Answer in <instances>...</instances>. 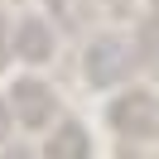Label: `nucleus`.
I'll list each match as a JSON object with an SVG mask.
<instances>
[{
	"label": "nucleus",
	"instance_id": "obj_2",
	"mask_svg": "<svg viewBox=\"0 0 159 159\" xmlns=\"http://www.w3.org/2000/svg\"><path fill=\"white\" fill-rule=\"evenodd\" d=\"M120 63H125V48L120 43H101V48H92V58H87V72L97 82H116V72H120Z\"/></svg>",
	"mask_w": 159,
	"mask_h": 159
},
{
	"label": "nucleus",
	"instance_id": "obj_5",
	"mask_svg": "<svg viewBox=\"0 0 159 159\" xmlns=\"http://www.w3.org/2000/svg\"><path fill=\"white\" fill-rule=\"evenodd\" d=\"M0 135H5V106H0Z\"/></svg>",
	"mask_w": 159,
	"mask_h": 159
},
{
	"label": "nucleus",
	"instance_id": "obj_3",
	"mask_svg": "<svg viewBox=\"0 0 159 159\" xmlns=\"http://www.w3.org/2000/svg\"><path fill=\"white\" fill-rule=\"evenodd\" d=\"M48 154H53V159H82V154H87V135H82L77 125H63L58 135H53Z\"/></svg>",
	"mask_w": 159,
	"mask_h": 159
},
{
	"label": "nucleus",
	"instance_id": "obj_1",
	"mask_svg": "<svg viewBox=\"0 0 159 159\" xmlns=\"http://www.w3.org/2000/svg\"><path fill=\"white\" fill-rule=\"evenodd\" d=\"M15 111H20L29 125H39L43 116H53V101L43 97V87H39V82H20V92H15Z\"/></svg>",
	"mask_w": 159,
	"mask_h": 159
},
{
	"label": "nucleus",
	"instance_id": "obj_4",
	"mask_svg": "<svg viewBox=\"0 0 159 159\" xmlns=\"http://www.w3.org/2000/svg\"><path fill=\"white\" fill-rule=\"evenodd\" d=\"M24 58H43V53H48V39H43V29L39 24H24Z\"/></svg>",
	"mask_w": 159,
	"mask_h": 159
}]
</instances>
